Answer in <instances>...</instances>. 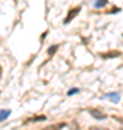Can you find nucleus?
Wrapping results in <instances>:
<instances>
[{
    "label": "nucleus",
    "instance_id": "1",
    "mask_svg": "<svg viewBox=\"0 0 123 130\" xmlns=\"http://www.w3.org/2000/svg\"><path fill=\"white\" fill-rule=\"evenodd\" d=\"M100 98L101 100H110L112 103H119L120 101V94L119 93H109V94H103Z\"/></svg>",
    "mask_w": 123,
    "mask_h": 130
},
{
    "label": "nucleus",
    "instance_id": "2",
    "mask_svg": "<svg viewBox=\"0 0 123 130\" xmlns=\"http://www.w3.org/2000/svg\"><path fill=\"white\" fill-rule=\"evenodd\" d=\"M80 10H81V7H74V9H71V10H70V13H68V16L65 17L64 23L67 25L68 22H71V20H72V19L75 17V14H77V13H80Z\"/></svg>",
    "mask_w": 123,
    "mask_h": 130
},
{
    "label": "nucleus",
    "instance_id": "3",
    "mask_svg": "<svg viewBox=\"0 0 123 130\" xmlns=\"http://www.w3.org/2000/svg\"><path fill=\"white\" fill-rule=\"evenodd\" d=\"M90 114H91L94 119H97V120H104V119L107 117L103 111H100V110H97V109H91V110H90Z\"/></svg>",
    "mask_w": 123,
    "mask_h": 130
},
{
    "label": "nucleus",
    "instance_id": "4",
    "mask_svg": "<svg viewBox=\"0 0 123 130\" xmlns=\"http://www.w3.org/2000/svg\"><path fill=\"white\" fill-rule=\"evenodd\" d=\"M106 4H107V0H96L93 6H94L96 9H103Z\"/></svg>",
    "mask_w": 123,
    "mask_h": 130
},
{
    "label": "nucleus",
    "instance_id": "5",
    "mask_svg": "<svg viewBox=\"0 0 123 130\" xmlns=\"http://www.w3.org/2000/svg\"><path fill=\"white\" fill-rule=\"evenodd\" d=\"M9 116H10V110H1V111H0V122L6 120Z\"/></svg>",
    "mask_w": 123,
    "mask_h": 130
},
{
    "label": "nucleus",
    "instance_id": "6",
    "mask_svg": "<svg viewBox=\"0 0 123 130\" xmlns=\"http://www.w3.org/2000/svg\"><path fill=\"white\" fill-rule=\"evenodd\" d=\"M62 127H64V124H62V123H59V124H51V126L45 127L43 130H61Z\"/></svg>",
    "mask_w": 123,
    "mask_h": 130
},
{
    "label": "nucleus",
    "instance_id": "7",
    "mask_svg": "<svg viewBox=\"0 0 123 130\" xmlns=\"http://www.w3.org/2000/svg\"><path fill=\"white\" fill-rule=\"evenodd\" d=\"M42 120H46V117L45 116H36V117L29 119V122H42Z\"/></svg>",
    "mask_w": 123,
    "mask_h": 130
},
{
    "label": "nucleus",
    "instance_id": "8",
    "mask_svg": "<svg viewBox=\"0 0 123 130\" xmlns=\"http://www.w3.org/2000/svg\"><path fill=\"white\" fill-rule=\"evenodd\" d=\"M57 49H58V45H52V46H49V49H48V54H49V55H54Z\"/></svg>",
    "mask_w": 123,
    "mask_h": 130
},
{
    "label": "nucleus",
    "instance_id": "9",
    "mask_svg": "<svg viewBox=\"0 0 123 130\" xmlns=\"http://www.w3.org/2000/svg\"><path fill=\"white\" fill-rule=\"evenodd\" d=\"M119 55H120V52H112V54H104V55L101 54V56H103V58H110V56H119Z\"/></svg>",
    "mask_w": 123,
    "mask_h": 130
},
{
    "label": "nucleus",
    "instance_id": "10",
    "mask_svg": "<svg viewBox=\"0 0 123 130\" xmlns=\"http://www.w3.org/2000/svg\"><path fill=\"white\" fill-rule=\"evenodd\" d=\"M78 91H80V90H78V88H71V90H70V91H68V96H72V94H77V93H78Z\"/></svg>",
    "mask_w": 123,
    "mask_h": 130
},
{
    "label": "nucleus",
    "instance_id": "11",
    "mask_svg": "<svg viewBox=\"0 0 123 130\" xmlns=\"http://www.w3.org/2000/svg\"><path fill=\"white\" fill-rule=\"evenodd\" d=\"M88 130H109V129H106V127H99V126H91Z\"/></svg>",
    "mask_w": 123,
    "mask_h": 130
}]
</instances>
